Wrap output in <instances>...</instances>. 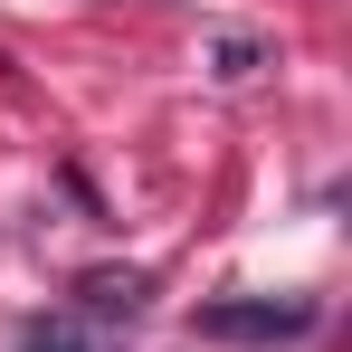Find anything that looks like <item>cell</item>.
I'll return each mask as SVG.
<instances>
[{
  "label": "cell",
  "mask_w": 352,
  "mask_h": 352,
  "mask_svg": "<svg viewBox=\"0 0 352 352\" xmlns=\"http://www.w3.org/2000/svg\"><path fill=\"white\" fill-rule=\"evenodd\" d=\"M324 324L314 295H219L200 305V343H305Z\"/></svg>",
  "instance_id": "6da1fadb"
},
{
  "label": "cell",
  "mask_w": 352,
  "mask_h": 352,
  "mask_svg": "<svg viewBox=\"0 0 352 352\" xmlns=\"http://www.w3.org/2000/svg\"><path fill=\"white\" fill-rule=\"evenodd\" d=\"M67 314L76 324H133V314H153V267H86Z\"/></svg>",
  "instance_id": "7a4b0ae2"
},
{
  "label": "cell",
  "mask_w": 352,
  "mask_h": 352,
  "mask_svg": "<svg viewBox=\"0 0 352 352\" xmlns=\"http://www.w3.org/2000/svg\"><path fill=\"white\" fill-rule=\"evenodd\" d=\"M19 352H96V324H76V314H29V324H19Z\"/></svg>",
  "instance_id": "3957f363"
},
{
  "label": "cell",
  "mask_w": 352,
  "mask_h": 352,
  "mask_svg": "<svg viewBox=\"0 0 352 352\" xmlns=\"http://www.w3.org/2000/svg\"><path fill=\"white\" fill-rule=\"evenodd\" d=\"M257 58H267L257 38H219V76H257Z\"/></svg>",
  "instance_id": "277c9868"
}]
</instances>
